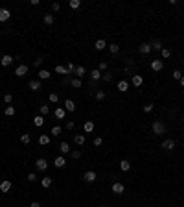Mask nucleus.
<instances>
[{
  "instance_id": "54",
  "label": "nucleus",
  "mask_w": 184,
  "mask_h": 207,
  "mask_svg": "<svg viewBox=\"0 0 184 207\" xmlns=\"http://www.w3.org/2000/svg\"><path fill=\"white\" fill-rule=\"evenodd\" d=\"M30 207H41V204H39V202H31Z\"/></svg>"
},
{
  "instance_id": "14",
  "label": "nucleus",
  "mask_w": 184,
  "mask_h": 207,
  "mask_svg": "<svg viewBox=\"0 0 184 207\" xmlns=\"http://www.w3.org/2000/svg\"><path fill=\"white\" fill-rule=\"evenodd\" d=\"M65 109L66 111H76V102H74V100H65Z\"/></svg>"
},
{
  "instance_id": "48",
  "label": "nucleus",
  "mask_w": 184,
  "mask_h": 207,
  "mask_svg": "<svg viewBox=\"0 0 184 207\" xmlns=\"http://www.w3.org/2000/svg\"><path fill=\"white\" fill-rule=\"evenodd\" d=\"M26 179H28V181H30V183H33V181H35V179H37V176H35L33 172H31V174H28V178H26Z\"/></svg>"
},
{
  "instance_id": "33",
  "label": "nucleus",
  "mask_w": 184,
  "mask_h": 207,
  "mask_svg": "<svg viewBox=\"0 0 184 207\" xmlns=\"http://www.w3.org/2000/svg\"><path fill=\"white\" fill-rule=\"evenodd\" d=\"M4 113H6V116H13L15 115V107H13V105H7Z\"/></svg>"
},
{
  "instance_id": "50",
  "label": "nucleus",
  "mask_w": 184,
  "mask_h": 207,
  "mask_svg": "<svg viewBox=\"0 0 184 207\" xmlns=\"http://www.w3.org/2000/svg\"><path fill=\"white\" fill-rule=\"evenodd\" d=\"M101 142H103V139H101V137H96V139H94V146H101Z\"/></svg>"
},
{
  "instance_id": "46",
  "label": "nucleus",
  "mask_w": 184,
  "mask_h": 207,
  "mask_svg": "<svg viewBox=\"0 0 184 207\" xmlns=\"http://www.w3.org/2000/svg\"><path fill=\"white\" fill-rule=\"evenodd\" d=\"M144 111H146V113H151V111H153V104H146V105H144Z\"/></svg>"
},
{
  "instance_id": "39",
  "label": "nucleus",
  "mask_w": 184,
  "mask_h": 207,
  "mask_svg": "<svg viewBox=\"0 0 184 207\" xmlns=\"http://www.w3.org/2000/svg\"><path fill=\"white\" fill-rule=\"evenodd\" d=\"M96 100H98V102L105 100V91H98V93H96Z\"/></svg>"
},
{
  "instance_id": "40",
  "label": "nucleus",
  "mask_w": 184,
  "mask_h": 207,
  "mask_svg": "<svg viewBox=\"0 0 184 207\" xmlns=\"http://www.w3.org/2000/svg\"><path fill=\"white\" fill-rule=\"evenodd\" d=\"M48 100H50V102H52V104H55V102H57V100H59V96H57V95H55V93H50V96H48Z\"/></svg>"
},
{
  "instance_id": "20",
  "label": "nucleus",
  "mask_w": 184,
  "mask_h": 207,
  "mask_svg": "<svg viewBox=\"0 0 184 207\" xmlns=\"http://www.w3.org/2000/svg\"><path fill=\"white\" fill-rule=\"evenodd\" d=\"M74 142L76 144H85V135H81V133H77V135H74Z\"/></svg>"
},
{
  "instance_id": "34",
  "label": "nucleus",
  "mask_w": 184,
  "mask_h": 207,
  "mask_svg": "<svg viewBox=\"0 0 184 207\" xmlns=\"http://www.w3.org/2000/svg\"><path fill=\"white\" fill-rule=\"evenodd\" d=\"M98 80H101V72L100 70H92V81H98Z\"/></svg>"
},
{
  "instance_id": "57",
  "label": "nucleus",
  "mask_w": 184,
  "mask_h": 207,
  "mask_svg": "<svg viewBox=\"0 0 184 207\" xmlns=\"http://www.w3.org/2000/svg\"><path fill=\"white\" fill-rule=\"evenodd\" d=\"M103 207H105V205H103Z\"/></svg>"
},
{
  "instance_id": "36",
  "label": "nucleus",
  "mask_w": 184,
  "mask_h": 207,
  "mask_svg": "<svg viewBox=\"0 0 184 207\" xmlns=\"http://www.w3.org/2000/svg\"><path fill=\"white\" fill-rule=\"evenodd\" d=\"M70 85H72V87H76V89H79L81 87V80H79V78H74V80L70 81Z\"/></svg>"
},
{
  "instance_id": "11",
  "label": "nucleus",
  "mask_w": 184,
  "mask_h": 207,
  "mask_svg": "<svg viewBox=\"0 0 184 207\" xmlns=\"http://www.w3.org/2000/svg\"><path fill=\"white\" fill-rule=\"evenodd\" d=\"M11 63H13V57H11V56H7V54L2 57V59H0V65H2V67H9Z\"/></svg>"
},
{
  "instance_id": "42",
  "label": "nucleus",
  "mask_w": 184,
  "mask_h": 207,
  "mask_svg": "<svg viewBox=\"0 0 184 207\" xmlns=\"http://www.w3.org/2000/svg\"><path fill=\"white\" fill-rule=\"evenodd\" d=\"M66 70H68V74H76V67H74V63L66 65Z\"/></svg>"
},
{
  "instance_id": "12",
  "label": "nucleus",
  "mask_w": 184,
  "mask_h": 207,
  "mask_svg": "<svg viewBox=\"0 0 184 207\" xmlns=\"http://www.w3.org/2000/svg\"><path fill=\"white\" fill-rule=\"evenodd\" d=\"M133 85H135V87H140V85L144 83V80H142V76H140V74H133Z\"/></svg>"
},
{
  "instance_id": "18",
  "label": "nucleus",
  "mask_w": 184,
  "mask_h": 207,
  "mask_svg": "<svg viewBox=\"0 0 184 207\" xmlns=\"http://www.w3.org/2000/svg\"><path fill=\"white\" fill-rule=\"evenodd\" d=\"M127 89H129V83H127V81H125V80L118 81V91H120V93H125V91H127Z\"/></svg>"
},
{
  "instance_id": "4",
  "label": "nucleus",
  "mask_w": 184,
  "mask_h": 207,
  "mask_svg": "<svg viewBox=\"0 0 184 207\" xmlns=\"http://www.w3.org/2000/svg\"><path fill=\"white\" fill-rule=\"evenodd\" d=\"M96 178H98V176H96V172H94V170H88V172L83 174V179H85L87 183H94V181H96Z\"/></svg>"
},
{
  "instance_id": "51",
  "label": "nucleus",
  "mask_w": 184,
  "mask_h": 207,
  "mask_svg": "<svg viewBox=\"0 0 184 207\" xmlns=\"http://www.w3.org/2000/svg\"><path fill=\"white\" fill-rule=\"evenodd\" d=\"M52 9H53V11H59V9H61V4H59V2H53V4H52Z\"/></svg>"
},
{
  "instance_id": "15",
  "label": "nucleus",
  "mask_w": 184,
  "mask_h": 207,
  "mask_svg": "<svg viewBox=\"0 0 184 207\" xmlns=\"http://www.w3.org/2000/svg\"><path fill=\"white\" fill-rule=\"evenodd\" d=\"M94 46H96V50H103V48H107V41H105V39H98V41L94 43Z\"/></svg>"
},
{
  "instance_id": "32",
  "label": "nucleus",
  "mask_w": 184,
  "mask_h": 207,
  "mask_svg": "<svg viewBox=\"0 0 184 207\" xmlns=\"http://www.w3.org/2000/svg\"><path fill=\"white\" fill-rule=\"evenodd\" d=\"M160 54H162V57H164V59L171 57V50H169V48H162V50H160Z\"/></svg>"
},
{
  "instance_id": "45",
  "label": "nucleus",
  "mask_w": 184,
  "mask_h": 207,
  "mask_svg": "<svg viewBox=\"0 0 184 207\" xmlns=\"http://www.w3.org/2000/svg\"><path fill=\"white\" fill-rule=\"evenodd\" d=\"M181 78H182L181 70H173V80H181Z\"/></svg>"
},
{
  "instance_id": "44",
  "label": "nucleus",
  "mask_w": 184,
  "mask_h": 207,
  "mask_svg": "<svg viewBox=\"0 0 184 207\" xmlns=\"http://www.w3.org/2000/svg\"><path fill=\"white\" fill-rule=\"evenodd\" d=\"M70 155H72L74 159H79V157H81V152H79V150H74V152H70Z\"/></svg>"
},
{
  "instance_id": "8",
  "label": "nucleus",
  "mask_w": 184,
  "mask_h": 207,
  "mask_svg": "<svg viewBox=\"0 0 184 207\" xmlns=\"http://www.w3.org/2000/svg\"><path fill=\"white\" fill-rule=\"evenodd\" d=\"M138 52L144 54V56H147V54L151 52V45H149V43H142V45L138 46Z\"/></svg>"
},
{
  "instance_id": "56",
  "label": "nucleus",
  "mask_w": 184,
  "mask_h": 207,
  "mask_svg": "<svg viewBox=\"0 0 184 207\" xmlns=\"http://www.w3.org/2000/svg\"><path fill=\"white\" fill-rule=\"evenodd\" d=\"M0 183H2V181H0Z\"/></svg>"
},
{
  "instance_id": "38",
  "label": "nucleus",
  "mask_w": 184,
  "mask_h": 207,
  "mask_svg": "<svg viewBox=\"0 0 184 207\" xmlns=\"http://www.w3.org/2000/svg\"><path fill=\"white\" fill-rule=\"evenodd\" d=\"M55 72H59V74H68V70H66V67H63V65H57V67H55Z\"/></svg>"
},
{
  "instance_id": "47",
  "label": "nucleus",
  "mask_w": 184,
  "mask_h": 207,
  "mask_svg": "<svg viewBox=\"0 0 184 207\" xmlns=\"http://www.w3.org/2000/svg\"><path fill=\"white\" fill-rule=\"evenodd\" d=\"M42 61H44L42 57H37V59L33 61V67H41V65H42Z\"/></svg>"
},
{
  "instance_id": "23",
  "label": "nucleus",
  "mask_w": 184,
  "mask_h": 207,
  "mask_svg": "<svg viewBox=\"0 0 184 207\" xmlns=\"http://www.w3.org/2000/svg\"><path fill=\"white\" fill-rule=\"evenodd\" d=\"M120 168H122L123 172H129V170H131V163L129 161H122L120 163Z\"/></svg>"
},
{
  "instance_id": "5",
  "label": "nucleus",
  "mask_w": 184,
  "mask_h": 207,
  "mask_svg": "<svg viewBox=\"0 0 184 207\" xmlns=\"http://www.w3.org/2000/svg\"><path fill=\"white\" fill-rule=\"evenodd\" d=\"M112 192H114V194H123V192H125V187H123V183H120V181L112 183Z\"/></svg>"
},
{
  "instance_id": "35",
  "label": "nucleus",
  "mask_w": 184,
  "mask_h": 207,
  "mask_svg": "<svg viewBox=\"0 0 184 207\" xmlns=\"http://www.w3.org/2000/svg\"><path fill=\"white\" fill-rule=\"evenodd\" d=\"M61 126H53L52 128V135H53V137H59V135H61Z\"/></svg>"
},
{
  "instance_id": "6",
  "label": "nucleus",
  "mask_w": 184,
  "mask_h": 207,
  "mask_svg": "<svg viewBox=\"0 0 184 207\" xmlns=\"http://www.w3.org/2000/svg\"><path fill=\"white\" fill-rule=\"evenodd\" d=\"M15 74H17L18 78L26 76V74H28V65H18V67L15 69Z\"/></svg>"
},
{
  "instance_id": "31",
  "label": "nucleus",
  "mask_w": 184,
  "mask_h": 207,
  "mask_svg": "<svg viewBox=\"0 0 184 207\" xmlns=\"http://www.w3.org/2000/svg\"><path fill=\"white\" fill-rule=\"evenodd\" d=\"M30 140H31V137H30L28 133H22V135H20V142H22V144H30Z\"/></svg>"
},
{
  "instance_id": "37",
  "label": "nucleus",
  "mask_w": 184,
  "mask_h": 207,
  "mask_svg": "<svg viewBox=\"0 0 184 207\" xmlns=\"http://www.w3.org/2000/svg\"><path fill=\"white\" fill-rule=\"evenodd\" d=\"M76 74H77V78L81 80V76L85 74V67H81V65H79V67H76Z\"/></svg>"
},
{
  "instance_id": "24",
  "label": "nucleus",
  "mask_w": 184,
  "mask_h": 207,
  "mask_svg": "<svg viewBox=\"0 0 184 207\" xmlns=\"http://www.w3.org/2000/svg\"><path fill=\"white\" fill-rule=\"evenodd\" d=\"M109 50H111V54H118L120 52V45H116V43H112V45H109Z\"/></svg>"
},
{
  "instance_id": "43",
  "label": "nucleus",
  "mask_w": 184,
  "mask_h": 207,
  "mask_svg": "<svg viewBox=\"0 0 184 207\" xmlns=\"http://www.w3.org/2000/svg\"><path fill=\"white\" fill-rule=\"evenodd\" d=\"M11 100H13V96H11L9 93H6V95H4V102H6V104H11Z\"/></svg>"
},
{
  "instance_id": "2",
  "label": "nucleus",
  "mask_w": 184,
  "mask_h": 207,
  "mask_svg": "<svg viewBox=\"0 0 184 207\" xmlns=\"http://www.w3.org/2000/svg\"><path fill=\"white\" fill-rule=\"evenodd\" d=\"M35 166H37V170H41V172H44V170L48 168V161H46L44 157H39L37 161H35Z\"/></svg>"
},
{
  "instance_id": "41",
  "label": "nucleus",
  "mask_w": 184,
  "mask_h": 207,
  "mask_svg": "<svg viewBox=\"0 0 184 207\" xmlns=\"http://www.w3.org/2000/svg\"><path fill=\"white\" fill-rule=\"evenodd\" d=\"M48 113H50V107H48V105H46V104L41 105V115L44 116V115H48Z\"/></svg>"
},
{
  "instance_id": "19",
  "label": "nucleus",
  "mask_w": 184,
  "mask_h": 207,
  "mask_svg": "<svg viewBox=\"0 0 184 207\" xmlns=\"http://www.w3.org/2000/svg\"><path fill=\"white\" fill-rule=\"evenodd\" d=\"M53 165H55L57 168H63V166L66 165V159H65V157H57L55 161H53Z\"/></svg>"
},
{
  "instance_id": "26",
  "label": "nucleus",
  "mask_w": 184,
  "mask_h": 207,
  "mask_svg": "<svg viewBox=\"0 0 184 207\" xmlns=\"http://www.w3.org/2000/svg\"><path fill=\"white\" fill-rule=\"evenodd\" d=\"M59 150L63 152V154H68V152H70V146H68V142H61V144H59Z\"/></svg>"
},
{
  "instance_id": "27",
  "label": "nucleus",
  "mask_w": 184,
  "mask_h": 207,
  "mask_svg": "<svg viewBox=\"0 0 184 207\" xmlns=\"http://www.w3.org/2000/svg\"><path fill=\"white\" fill-rule=\"evenodd\" d=\"M70 7H72V9H79L81 7V0H70Z\"/></svg>"
},
{
  "instance_id": "52",
  "label": "nucleus",
  "mask_w": 184,
  "mask_h": 207,
  "mask_svg": "<svg viewBox=\"0 0 184 207\" xmlns=\"http://www.w3.org/2000/svg\"><path fill=\"white\" fill-rule=\"evenodd\" d=\"M98 70H100V72L107 70V63H105V61H101V63H100V69H98Z\"/></svg>"
},
{
  "instance_id": "55",
  "label": "nucleus",
  "mask_w": 184,
  "mask_h": 207,
  "mask_svg": "<svg viewBox=\"0 0 184 207\" xmlns=\"http://www.w3.org/2000/svg\"><path fill=\"white\" fill-rule=\"evenodd\" d=\"M179 81H181V85L184 87V76H182V78H181V80H179Z\"/></svg>"
},
{
  "instance_id": "49",
  "label": "nucleus",
  "mask_w": 184,
  "mask_h": 207,
  "mask_svg": "<svg viewBox=\"0 0 184 207\" xmlns=\"http://www.w3.org/2000/svg\"><path fill=\"white\" fill-rule=\"evenodd\" d=\"M101 80H105V81H111V80H112V74H101Z\"/></svg>"
},
{
  "instance_id": "22",
  "label": "nucleus",
  "mask_w": 184,
  "mask_h": 207,
  "mask_svg": "<svg viewBox=\"0 0 184 207\" xmlns=\"http://www.w3.org/2000/svg\"><path fill=\"white\" fill-rule=\"evenodd\" d=\"M39 144H42V146L50 144V137H48V135H44V133H42L41 137H39Z\"/></svg>"
},
{
  "instance_id": "7",
  "label": "nucleus",
  "mask_w": 184,
  "mask_h": 207,
  "mask_svg": "<svg viewBox=\"0 0 184 207\" xmlns=\"http://www.w3.org/2000/svg\"><path fill=\"white\" fill-rule=\"evenodd\" d=\"M9 17H11L9 9H6V7H0V22H6V21H9Z\"/></svg>"
},
{
  "instance_id": "13",
  "label": "nucleus",
  "mask_w": 184,
  "mask_h": 207,
  "mask_svg": "<svg viewBox=\"0 0 184 207\" xmlns=\"http://www.w3.org/2000/svg\"><path fill=\"white\" fill-rule=\"evenodd\" d=\"M0 190H2V192H9V190H11V181L4 179V181L0 183Z\"/></svg>"
},
{
  "instance_id": "25",
  "label": "nucleus",
  "mask_w": 184,
  "mask_h": 207,
  "mask_svg": "<svg viewBox=\"0 0 184 207\" xmlns=\"http://www.w3.org/2000/svg\"><path fill=\"white\" fill-rule=\"evenodd\" d=\"M151 48H153V50H162L164 46H162V43H160L158 39H156V41H153V43H151Z\"/></svg>"
},
{
  "instance_id": "3",
  "label": "nucleus",
  "mask_w": 184,
  "mask_h": 207,
  "mask_svg": "<svg viewBox=\"0 0 184 207\" xmlns=\"http://www.w3.org/2000/svg\"><path fill=\"white\" fill-rule=\"evenodd\" d=\"M162 69H164L162 59H153V61H151V70H155V72H160Z\"/></svg>"
},
{
  "instance_id": "16",
  "label": "nucleus",
  "mask_w": 184,
  "mask_h": 207,
  "mask_svg": "<svg viewBox=\"0 0 184 207\" xmlns=\"http://www.w3.org/2000/svg\"><path fill=\"white\" fill-rule=\"evenodd\" d=\"M28 85H30L31 91H41V81H39V80H31Z\"/></svg>"
},
{
  "instance_id": "30",
  "label": "nucleus",
  "mask_w": 184,
  "mask_h": 207,
  "mask_svg": "<svg viewBox=\"0 0 184 207\" xmlns=\"http://www.w3.org/2000/svg\"><path fill=\"white\" fill-rule=\"evenodd\" d=\"M41 185L44 187V189H48L50 185H52V178H42V181H41Z\"/></svg>"
},
{
  "instance_id": "29",
  "label": "nucleus",
  "mask_w": 184,
  "mask_h": 207,
  "mask_svg": "<svg viewBox=\"0 0 184 207\" xmlns=\"http://www.w3.org/2000/svg\"><path fill=\"white\" fill-rule=\"evenodd\" d=\"M42 21H44V24H53V21H55V19H53V15H44V19H42Z\"/></svg>"
},
{
  "instance_id": "17",
  "label": "nucleus",
  "mask_w": 184,
  "mask_h": 207,
  "mask_svg": "<svg viewBox=\"0 0 184 207\" xmlns=\"http://www.w3.org/2000/svg\"><path fill=\"white\" fill-rule=\"evenodd\" d=\"M83 130H85V133H90V131L94 130V122L92 120H87V122L83 124Z\"/></svg>"
},
{
  "instance_id": "10",
  "label": "nucleus",
  "mask_w": 184,
  "mask_h": 207,
  "mask_svg": "<svg viewBox=\"0 0 184 207\" xmlns=\"http://www.w3.org/2000/svg\"><path fill=\"white\" fill-rule=\"evenodd\" d=\"M53 115H55V118H59V120H63L66 116V109H63V107H57L55 111H53Z\"/></svg>"
},
{
  "instance_id": "21",
  "label": "nucleus",
  "mask_w": 184,
  "mask_h": 207,
  "mask_svg": "<svg viewBox=\"0 0 184 207\" xmlns=\"http://www.w3.org/2000/svg\"><path fill=\"white\" fill-rule=\"evenodd\" d=\"M33 124H35V126H37V128H41L42 124H44V116H42V115L35 116V118H33Z\"/></svg>"
},
{
  "instance_id": "53",
  "label": "nucleus",
  "mask_w": 184,
  "mask_h": 207,
  "mask_svg": "<svg viewBox=\"0 0 184 207\" xmlns=\"http://www.w3.org/2000/svg\"><path fill=\"white\" fill-rule=\"evenodd\" d=\"M66 130H74V122H72V120H68V122H66Z\"/></svg>"
},
{
  "instance_id": "1",
  "label": "nucleus",
  "mask_w": 184,
  "mask_h": 207,
  "mask_svg": "<svg viewBox=\"0 0 184 207\" xmlns=\"http://www.w3.org/2000/svg\"><path fill=\"white\" fill-rule=\"evenodd\" d=\"M151 131L155 135H162V133H166V126H164V122L156 120V122H153V126H151Z\"/></svg>"
},
{
  "instance_id": "9",
  "label": "nucleus",
  "mask_w": 184,
  "mask_h": 207,
  "mask_svg": "<svg viewBox=\"0 0 184 207\" xmlns=\"http://www.w3.org/2000/svg\"><path fill=\"white\" fill-rule=\"evenodd\" d=\"M162 148H166V150H173V148H175V140H173V139L162 140Z\"/></svg>"
},
{
  "instance_id": "28",
  "label": "nucleus",
  "mask_w": 184,
  "mask_h": 207,
  "mask_svg": "<svg viewBox=\"0 0 184 207\" xmlns=\"http://www.w3.org/2000/svg\"><path fill=\"white\" fill-rule=\"evenodd\" d=\"M39 78H41V80H48V78H50V72H48V70H44V69L39 70Z\"/></svg>"
}]
</instances>
